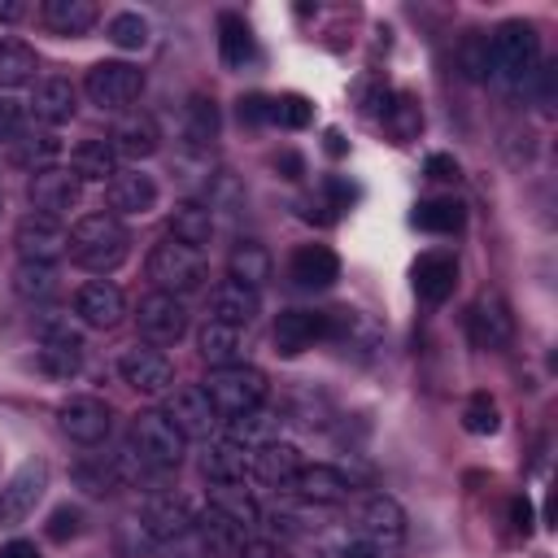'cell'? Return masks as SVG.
Returning a JSON list of instances; mask_svg holds the SVG:
<instances>
[{
  "mask_svg": "<svg viewBox=\"0 0 558 558\" xmlns=\"http://www.w3.org/2000/svg\"><path fill=\"white\" fill-rule=\"evenodd\" d=\"M126 253H131V231L122 227V218H113L105 209L100 214H83L74 222V231H70V257L92 275L118 270L126 262Z\"/></svg>",
  "mask_w": 558,
  "mask_h": 558,
  "instance_id": "obj_1",
  "label": "cell"
},
{
  "mask_svg": "<svg viewBox=\"0 0 558 558\" xmlns=\"http://www.w3.org/2000/svg\"><path fill=\"white\" fill-rule=\"evenodd\" d=\"M488 65H493L488 78H497L501 87H514V92L527 87V78L541 65V35H536V26L519 22V17L501 22L488 35Z\"/></svg>",
  "mask_w": 558,
  "mask_h": 558,
  "instance_id": "obj_2",
  "label": "cell"
},
{
  "mask_svg": "<svg viewBox=\"0 0 558 558\" xmlns=\"http://www.w3.org/2000/svg\"><path fill=\"white\" fill-rule=\"evenodd\" d=\"M148 279L157 283V292L183 296V292L205 288L209 266H205V253H196V248H187V244H179V240L166 235V240H157L153 253H148Z\"/></svg>",
  "mask_w": 558,
  "mask_h": 558,
  "instance_id": "obj_3",
  "label": "cell"
},
{
  "mask_svg": "<svg viewBox=\"0 0 558 558\" xmlns=\"http://www.w3.org/2000/svg\"><path fill=\"white\" fill-rule=\"evenodd\" d=\"M205 397L214 401L218 418H240L248 410H257L266 401V375L257 366H218L205 375Z\"/></svg>",
  "mask_w": 558,
  "mask_h": 558,
  "instance_id": "obj_4",
  "label": "cell"
},
{
  "mask_svg": "<svg viewBox=\"0 0 558 558\" xmlns=\"http://www.w3.org/2000/svg\"><path fill=\"white\" fill-rule=\"evenodd\" d=\"M349 519H353V536H362V541H371V545H379V549L401 545L405 532H410L401 501L388 497V493H362V497H353Z\"/></svg>",
  "mask_w": 558,
  "mask_h": 558,
  "instance_id": "obj_5",
  "label": "cell"
},
{
  "mask_svg": "<svg viewBox=\"0 0 558 558\" xmlns=\"http://www.w3.org/2000/svg\"><path fill=\"white\" fill-rule=\"evenodd\" d=\"M131 445L140 449V458L153 466V471H174L187 453V440L183 432L166 418V410H140L135 423H131Z\"/></svg>",
  "mask_w": 558,
  "mask_h": 558,
  "instance_id": "obj_6",
  "label": "cell"
},
{
  "mask_svg": "<svg viewBox=\"0 0 558 558\" xmlns=\"http://www.w3.org/2000/svg\"><path fill=\"white\" fill-rule=\"evenodd\" d=\"M83 92L96 109H126L140 100L144 92V70L131 65V61H96L87 74H83Z\"/></svg>",
  "mask_w": 558,
  "mask_h": 558,
  "instance_id": "obj_7",
  "label": "cell"
},
{
  "mask_svg": "<svg viewBox=\"0 0 558 558\" xmlns=\"http://www.w3.org/2000/svg\"><path fill=\"white\" fill-rule=\"evenodd\" d=\"M118 375H122L126 388H135L144 397H166L174 388V362L157 344H131V349H122Z\"/></svg>",
  "mask_w": 558,
  "mask_h": 558,
  "instance_id": "obj_8",
  "label": "cell"
},
{
  "mask_svg": "<svg viewBox=\"0 0 558 558\" xmlns=\"http://www.w3.org/2000/svg\"><path fill=\"white\" fill-rule=\"evenodd\" d=\"M57 423H61V432H65L74 445L96 449V445L113 432V410H109V401H100V397L74 392V397H65V401L57 405Z\"/></svg>",
  "mask_w": 558,
  "mask_h": 558,
  "instance_id": "obj_9",
  "label": "cell"
},
{
  "mask_svg": "<svg viewBox=\"0 0 558 558\" xmlns=\"http://www.w3.org/2000/svg\"><path fill=\"white\" fill-rule=\"evenodd\" d=\"M135 327L144 344H179L187 336V305L174 292H148L135 310Z\"/></svg>",
  "mask_w": 558,
  "mask_h": 558,
  "instance_id": "obj_10",
  "label": "cell"
},
{
  "mask_svg": "<svg viewBox=\"0 0 558 558\" xmlns=\"http://www.w3.org/2000/svg\"><path fill=\"white\" fill-rule=\"evenodd\" d=\"M78 196H83V183L70 166H44L26 179V201L44 218H61V214L78 209Z\"/></svg>",
  "mask_w": 558,
  "mask_h": 558,
  "instance_id": "obj_11",
  "label": "cell"
},
{
  "mask_svg": "<svg viewBox=\"0 0 558 558\" xmlns=\"http://www.w3.org/2000/svg\"><path fill=\"white\" fill-rule=\"evenodd\" d=\"M466 340L475 349H484V353L506 349L514 340V314H510V305L501 296H493V292L475 296L471 310H466Z\"/></svg>",
  "mask_w": 558,
  "mask_h": 558,
  "instance_id": "obj_12",
  "label": "cell"
},
{
  "mask_svg": "<svg viewBox=\"0 0 558 558\" xmlns=\"http://www.w3.org/2000/svg\"><path fill=\"white\" fill-rule=\"evenodd\" d=\"M288 488L296 493V501H310V506H344V501L357 497L353 475H344V471L331 466V462L301 466V471L288 480Z\"/></svg>",
  "mask_w": 558,
  "mask_h": 558,
  "instance_id": "obj_13",
  "label": "cell"
},
{
  "mask_svg": "<svg viewBox=\"0 0 558 558\" xmlns=\"http://www.w3.org/2000/svg\"><path fill=\"white\" fill-rule=\"evenodd\" d=\"M13 248L22 262H39V266H57V257L70 248V235L61 231L57 218H44V214H26L17 227H13Z\"/></svg>",
  "mask_w": 558,
  "mask_h": 558,
  "instance_id": "obj_14",
  "label": "cell"
},
{
  "mask_svg": "<svg viewBox=\"0 0 558 558\" xmlns=\"http://www.w3.org/2000/svg\"><path fill=\"white\" fill-rule=\"evenodd\" d=\"M166 418L183 432V440H205V436L218 427V410H214V401L205 397L201 384L170 388V392H166Z\"/></svg>",
  "mask_w": 558,
  "mask_h": 558,
  "instance_id": "obj_15",
  "label": "cell"
},
{
  "mask_svg": "<svg viewBox=\"0 0 558 558\" xmlns=\"http://www.w3.org/2000/svg\"><path fill=\"white\" fill-rule=\"evenodd\" d=\"M74 314H78L83 327L109 331V327L122 323V314H126V296H122V288L109 283V279H87V283L74 292Z\"/></svg>",
  "mask_w": 558,
  "mask_h": 558,
  "instance_id": "obj_16",
  "label": "cell"
},
{
  "mask_svg": "<svg viewBox=\"0 0 558 558\" xmlns=\"http://www.w3.org/2000/svg\"><path fill=\"white\" fill-rule=\"evenodd\" d=\"M74 109H78V92H74L70 78L48 74V78H39V83L31 87L26 113H31L35 122H44V126H65V122L74 118Z\"/></svg>",
  "mask_w": 558,
  "mask_h": 558,
  "instance_id": "obj_17",
  "label": "cell"
},
{
  "mask_svg": "<svg viewBox=\"0 0 558 558\" xmlns=\"http://www.w3.org/2000/svg\"><path fill=\"white\" fill-rule=\"evenodd\" d=\"M327 340V310H283L275 318V349L283 357H296Z\"/></svg>",
  "mask_w": 558,
  "mask_h": 558,
  "instance_id": "obj_18",
  "label": "cell"
},
{
  "mask_svg": "<svg viewBox=\"0 0 558 558\" xmlns=\"http://www.w3.org/2000/svg\"><path fill=\"white\" fill-rule=\"evenodd\" d=\"M44 488H48V466L39 458H26L0 488V519H26L44 497Z\"/></svg>",
  "mask_w": 558,
  "mask_h": 558,
  "instance_id": "obj_19",
  "label": "cell"
},
{
  "mask_svg": "<svg viewBox=\"0 0 558 558\" xmlns=\"http://www.w3.org/2000/svg\"><path fill=\"white\" fill-rule=\"evenodd\" d=\"M105 196H109L113 218H118V214L144 218V214L157 209V183H153V174H144V170H118V174L105 183Z\"/></svg>",
  "mask_w": 558,
  "mask_h": 558,
  "instance_id": "obj_20",
  "label": "cell"
},
{
  "mask_svg": "<svg viewBox=\"0 0 558 558\" xmlns=\"http://www.w3.org/2000/svg\"><path fill=\"white\" fill-rule=\"evenodd\" d=\"M39 362L48 375L70 379L83 366V336L70 323H44L39 331Z\"/></svg>",
  "mask_w": 558,
  "mask_h": 558,
  "instance_id": "obj_21",
  "label": "cell"
},
{
  "mask_svg": "<svg viewBox=\"0 0 558 558\" xmlns=\"http://www.w3.org/2000/svg\"><path fill=\"white\" fill-rule=\"evenodd\" d=\"M327 340H336L344 349H357V353H371V349H379L384 327L366 310L340 305V310H327Z\"/></svg>",
  "mask_w": 558,
  "mask_h": 558,
  "instance_id": "obj_22",
  "label": "cell"
},
{
  "mask_svg": "<svg viewBox=\"0 0 558 558\" xmlns=\"http://www.w3.org/2000/svg\"><path fill=\"white\" fill-rule=\"evenodd\" d=\"M288 275L296 288H331L340 279V257L327 244H296L288 257Z\"/></svg>",
  "mask_w": 558,
  "mask_h": 558,
  "instance_id": "obj_23",
  "label": "cell"
},
{
  "mask_svg": "<svg viewBox=\"0 0 558 558\" xmlns=\"http://www.w3.org/2000/svg\"><path fill=\"white\" fill-rule=\"evenodd\" d=\"M201 475L209 484H244L253 475V449H244V445L222 436L201 453Z\"/></svg>",
  "mask_w": 558,
  "mask_h": 558,
  "instance_id": "obj_24",
  "label": "cell"
},
{
  "mask_svg": "<svg viewBox=\"0 0 558 558\" xmlns=\"http://www.w3.org/2000/svg\"><path fill=\"white\" fill-rule=\"evenodd\" d=\"M109 144H113L118 157L144 161V157H153L161 148V135H157V122L148 113H122L113 122V131H109Z\"/></svg>",
  "mask_w": 558,
  "mask_h": 558,
  "instance_id": "obj_25",
  "label": "cell"
},
{
  "mask_svg": "<svg viewBox=\"0 0 558 558\" xmlns=\"http://www.w3.org/2000/svg\"><path fill=\"white\" fill-rule=\"evenodd\" d=\"M196 349H201V357H205L214 371H218V366H240V362H244V327L205 318L201 331H196Z\"/></svg>",
  "mask_w": 558,
  "mask_h": 558,
  "instance_id": "obj_26",
  "label": "cell"
},
{
  "mask_svg": "<svg viewBox=\"0 0 558 558\" xmlns=\"http://www.w3.org/2000/svg\"><path fill=\"white\" fill-rule=\"evenodd\" d=\"M218 131H222V118H218L214 96H201V92L187 96V105H183V122H179L183 144H187L192 153H209L214 140H218Z\"/></svg>",
  "mask_w": 558,
  "mask_h": 558,
  "instance_id": "obj_27",
  "label": "cell"
},
{
  "mask_svg": "<svg viewBox=\"0 0 558 558\" xmlns=\"http://www.w3.org/2000/svg\"><path fill=\"white\" fill-rule=\"evenodd\" d=\"M453 283H458V262L449 253H423L414 262V292H418V301L440 305V301L453 296Z\"/></svg>",
  "mask_w": 558,
  "mask_h": 558,
  "instance_id": "obj_28",
  "label": "cell"
},
{
  "mask_svg": "<svg viewBox=\"0 0 558 558\" xmlns=\"http://www.w3.org/2000/svg\"><path fill=\"white\" fill-rule=\"evenodd\" d=\"M140 514H144L148 532L157 536V545H166V541L192 532V523H196V514L187 510V501L174 497V493H157V497H148V506H144Z\"/></svg>",
  "mask_w": 558,
  "mask_h": 558,
  "instance_id": "obj_29",
  "label": "cell"
},
{
  "mask_svg": "<svg viewBox=\"0 0 558 558\" xmlns=\"http://www.w3.org/2000/svg\"><path fill=\"white\" fill-rule=\"evenodd\" d=\"M270 275H275V262H270L262 240H235L231 244V253H227V279L231 283H244V288L257 292Z\"/></svg>",
  "mask_w": 558,
  "mask_h": 558,
  "instance_id": "obj_30",
  "label": "cell"
},
{
  "mask_svg": "<svg viewBox=\"0 0 558 558\" xmlns=\"http://www.w3.org/2000/svg\"><path fill=\"white\" fill-rule=\"evenodd\" d=\"M257 310H262V301H257V292L244 288V283L222 279V283H214V292H209V318H218V323L248 327V323L257 318Z\"/></svg>",
  "mask_w": 558,
  "mask_h": 558,
  "instance_id": "obj_31",
  "label": "cell"
},
{
  "mask_svg": "<svg viewBox=\"0 0 558 558\" xmlns=\"http://www.w3.org/2000/svg\"><path fill=\"white\" fill-rule=\"evenodd\" d=\"M170 240H179V244L205 253V244L214 240V214H209V205H201V201H179V205L170 209Z\"/></svg>",
  "mask_w": 558,
  "mask_h": 558,
  "instance_id": "obj_32",
  "label": "cell"
},
{
  "mask_svg": "<svg viewBox=\"0 0 558 558\" xmlns=\"http://www.w3.org/2000/svg\"><path fill=\"white\" fill-rule=\"evenodd\" d=\"M209 510H218L222 519H231L244 536H253L262 527V510L257 501L244 493V484H214L209 488Z\"/></svg>",
  "mask_w": 558,
  "mask_h": 558,
  "instance_id": "obj_33",
  "label": "cell"
},
{
  "mask_svg": "<svg viewBox=\"0 0 558 558\" xmlns=\"http://www.w3.org/2000/svg\"><path fill=\"white\" fill-rule=\"evenodd\" d=\"M118 153L109 140H83L74 153H70V170L78 174V183H109L118 174Z\"/></svg>",
  "mask_w": 558,
  "mask_h": 558,
  "instance_id": "obj_34",
  "label": "cell"
},
{
  "mask_svg": "<svg viewBox=\"0 0 558 558\" xmlns=\"http://www.w3.org/2000/svg\"><path fill=\"white\" fill-rule=\"evenodd\" d=\"M279 432H283V414L262 410V405L248 410V414H240V418H227V440H235L244 449H262V445L279 440Z\"/></svg>",
  "mask_w": 558,
  "mask_h": 558,
  "instance_id": "obj_35",
  "label": "cell"
},
{
  "mask_svg": "<svg viewBox=\"0 0 558 558\" xmlns=\"http://www.w3.org/2000/svg\"><path fill=\"white\" fill-rule=\"evenodd\" d=\"M301 466H305V462H301V449L288 445V440H270V445L253 449V475H257L262 484H288Z\"/></svg>",
  "mask_w": 558,
  "mask_h": 558,
  "instance_id": "obj_36",
  "label": "cell"
},
{
  "mask_svg": "<svg viewBox=\"0 0 558 558\" xmlns=\"http://www.w3.org/2000/svg\"><path fill=\"white\" fill-rule=\"evenodd\" d=\"M44 26L52 35H83L96 26L92 0H44Z\"/></svg>",
  "mask_w": 558,
  "mask_h": 558,
  "instance_id": "obj_37",
  "label": "cell"
},
{
  "mask_svg": "<svg viewBox=\"0 0 558 558\" xmlns=\"http://www.w3.org/2000/svg\"><path fill=\"white\" fill-rule=\"evenodd\" d=\"M57 153H61V144H57V135H48V131H35V135H13L9 140V161L13 166H22V170H44V166H57Z\"/></svg>",
  "mask_w": 558,
  "mask_h": 558,
  "instance_id": "obj_38",
  "label": "cell"
},
{
  "mask_svg": "<svg viewBox=\"0 0 558 558\" xmlns=\"http://www.w3.org/2000/svg\"><path fill=\"white\" fill-rule=\"evenodd\" d=\"M462 222H466V209L453 196H432V201H418V209H414V227L432 231V235H453V231H462Z\"/></svg>",
  "mask_w": 558,
  "mask_h": 558,
  "instance_id": "obj_39",
  "label": "cell"
},
{
  "mask_svg": "<svg viewBox=\"0 0 558 558\" xmlns=\"http://www.w3.org/2000/svg\"><path fill=\"white\" fill-rule=\"evenodd\" d=\"M218 57L227 70H244V61H253V35H248L244 17H235V13L218 17Z\"/></svg>",
  "mask_w": 558,
  "mask_h": 558,
  "instance_id": "obj_40",
  "label": "cell"
},
{
  "mask_svg": "<svg viewBox=\"0 0 558 558\" xmlns=\"http://www.w3.org/2000/svg\"><path fill=\"white\" fill-rule=\"evenodd\" d=\"M192 527H196V536L205 541V549H209V554H214V549H218V554H240V549H244V541H248L231 519H222V514H218V510H209V506H205V514H201Z\"/></svg>",
  "mask_w": 558,
  "mask_h": 558,
  "instance_id": "obj_41",
  "label": "cell"
},
{
  "mask_svg": "<svg viewBox=\"0 0 558 558\" xmlns=\"http://www.w3.org/2000/svg\"><path fill=\"white\" fill-rule=\"evenodd\" d=\"M388 100H392V105H384V126L392 131V140H397V144L418 140V131H423V109H418V100L405 96V92H397V96H388Z\"/></svg>",
  "mask_w": 558,
  "mask_h": 558,
  "instance_id": "obj_42",
  "label": "cell"
},
{
  "mask_svg": "<svg viewBox=\"0 0 558 558\" xmlns=\"http://www.w3.org/2000/svg\"><path fill=\"white\" fill-rule=\"evenodd\" d=\"M57 266H39V262H17L13 266V292L26 301H48L57 292Z\"/></svg>",
  "mask_w": 558,
  "mask_h": 558,
  "instance_id": "obj_43",
  "label": "cell"
},
{
  "mask_svg": "<svg viewBox=\"0 0 558 558\" xmlns=\"http://www.w3.org/2000/svg\"><path fill=\"white\" fill-rule=\"evenodd\" d=\"M35 78V52L17 39H0V87H22Z\"/></svg>",
  "mask_w": 558,
  "mask_h": 558,
  "instance_id": "obj_44",
  "label": "cell"
},
{
  "mask_svg": "<svg viewBox=\"0 0 558 558\" xmlns=\"http://www.w3.org/2000/svg\"><path fill=\"white\" fill-rule=\"evenodd\" d=\"M109 471H113V480L118 484H131V488H144V484H153L161 471H153L144 458H140V449L126 440V445H118V453H109Z\"/></svg>",
  "mask_w": 558,
  "mask_h": 558,
  "instance_id": "obj_45",
  "label": "cell"
},
{
  "mask_svg": "<svg viewBox=\"0 0 558 558\" xmlns=\"http://www.w3.org/2000/svg\"><path fill=\"white\" fill-rule=\"evenodd\" d=\"M118 549H122L126 558H153L161 545H157V536L148 532L144 514H122V519H118Z\"/></svg>",
  "mask_w": 558,
  "mask_h": 558,
  "instance_id": "obj_46",
  "label": "cell"
},
{
  "mask_svg": "<svg viewBox=\"0 0 558 558\" xmlns=\"http://www.w3.org/2000/svg\"><path fill=\"white\" fill-rule=\"evenodd\" d=\"M105 35H109L118 48L135 52V48H144V44H148V22H144L140 13H113V17H109V26H105Z\"/></svg>",
  "mask_w": 558,
  "mask_h": 558,
  "instance_id": "obj_47",
  "label": "cell"
},
{
  "mask_svg": "<svg viewBox=\"0 0 558 558\" xmlns=\"http://www.w3.org/2000/svg\"><path fill=\"white\" fill-rule=\"evenodd\" d=\"M270 122L288 126V131H301V126L314 122V105L305 96H275L270 100Z\"/></svg>",
  "mask_w": 558,
  "mask_h": 558,
  "instance_id": "obj_48",
  "label": "cell"
},
{
  "mask_svg": "<svg viewBox=\"0 0 558 558\" xmlns=\"http://www.w3.org/2000/svg\"><path fill=\"white\" fill-rule=\"evenodd\" d=\"M462 427H466L471 436H493V432L501 427V414H497V405H493L484 392H475V397L466 401V410H462Z\"/></svg>",
  "mask_w": 558,
  "mask_h": 558,
  "instance_id": "obj_49",
  "label": "cell"
},
{
  "mask_svg": "<svg viewBox=\"0 0 558 558\" xmlns=\"http://www.w3.org/2000/svg\"><path fill=\"white\" fill-rule=\"evenodd\" d=\"M458 61H462V70H466V78H488L493 74V65H488V35H480V31H471L466 39H462V48H458Z\"/></svg>",
  "mask_w": 558,
  "mask_h": 558,
  "instance_id": "obj_50",
  "label": "cell"
},
{
  "mask_svg": "<svg viewBox=\"0 0 558 558\" xmlns=\"http://www.w3.org/2000/svg\"><path fill=\"white\" fill-rule=\"evenodd\" d=\"M70 475H74V484H78L87 497H105V493H113V484H118L105 462H78Z\"/></svg>",
  "mask_w": 558,
  "mask_h": 558,
  "instance_id": "obj_51",
  "label": "cell"
},
{
  "mask_svg": "<svg viewBox=\"0 0 558 558\" xmlns=\"http://www.w3.org/2000/svg\"><path fill=\"white\" fill-rule=\"evenodd\" d=\"M74 532H78V510H74V506L52 510V519H48V536H52V541H65V536H74Z\"/></svg>",
  "mask_w": 558,
  "mask_h": 558,
  "instance_id": "obj_52",
  "label": "cell"
},
{
  "mask_svg": "<svg viewBox=\"0 0 558 558\" xmlns=\"http://www.w3.org/2000/svg\"><path fill=\"white\" fill-rule=\"evenodd\" d=\"M336 558H384V549L349 532V536H340V545H336Z\"/></svg>",
  "mask_w": 558,
  "mask_h": 558,
  "instance_id": "obj_53",
  "label": "cell"
},
{
  "mask_svg": "<svg viewBox=\"0 0 558 558\" xmlns=\"http://www.w3.org/2000/svg\"><path fill=\"white\" fill-rule=\"evenodd\" d=\"M240 122H248V126L270 122V100H266V96H244V100H240Z\"/></svg>",
  "mask_w": 558,
  "mask_h": 558,
  "instance_id": "obj_54",
  "label": "cell"
},
{
  "mask_svg": "<svg viewBox=\"0 0 558 558\" xmlns=\"http://www.w3.org/2000/svg\"><path fill=\"white\" fill-rule=\"evenodd\" d=\"M22 131V105L17 100H0V140H13Z\"/></svg>",
  "mask_w": 558,
  "mask_h": 558,
  "instance_id": "obj_55",
  "label": "cell"
},
{
  "mask_svg": "<svg viewBox=\"0 0 558 558\" xmlns=\"http://www.w3.org/2000/svg\"><path fill=\"white\" fill-rule=\"evenodd\" d=\"M427 174H432V179H458V161H453L449 153H432V157H427Z\"/></svg>",
  "mask_w": 558,
  "mask_h": 558,
  "instance_id": "obj_56",
  "label": "cell"
},
{
  "mask_svg": "<svg viewBox=\"0 0 558 558\" xmlns=\"http://www.w3.org/2000/svg\"><path fill=\"white\" fill-rule=\"evenodd\" d=\"M510 519H514V532H532V506H527V497H514L510 501Z\"/></svg>",
  "mask_w": 558,
  "mask_h": 558,
  "instance_id": "obj_57",
  "label": "cell"
},
{
  "mask_svg": "<svg viewBox=\"0 0 558 558\" xmlns=\"http://www.w3.org/2000/svg\"><path fill=\"white\" fill-rule=\"evenodd\" d=\"M0 558H39V549H35V541H4Z\"/></svg>",
  "mask_w": 558,
  "mask_h": 558,
  "instance_id": "obj_58",
  "label": "cell"
},
{
  "mask_svg": "<svg viewBox=\"0 0 558 558\" xmlns=\"http://www.w3.org/2000/svg\"><path fill=\"white\" fill-rule=\"evenodd\" d=\"M240 558H279V549H275L270 541H244Z\"/></svg>",
  "mask_w": 558,
  "mask_h": 558,
  "instance_id": "obj_59",
  "label": "cell"
},
{
  "mask_svg": "<svg viewBox=\"0 0 558 558\" xmlns=\"http://www.w3.org/2000/svg\"><path fill=\"white\" fill-rule=\"evenodd\" d=\"M26 17V4L22 0H0V22H17Z\"/></svg>",
  "mask_w": 558,
  "mask_h": 558,
  "instance_id": "obj_60",
  "label": "cell"
}]
</instances>
